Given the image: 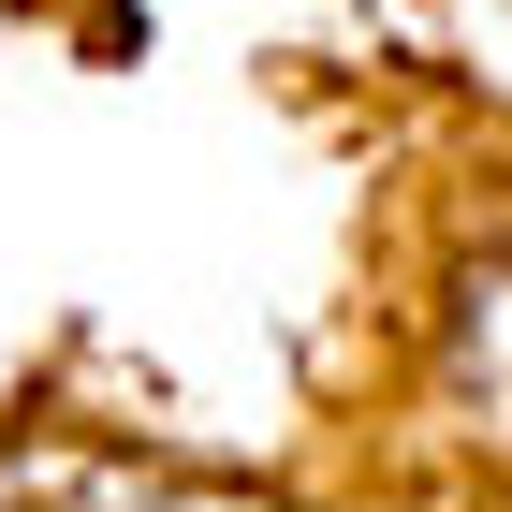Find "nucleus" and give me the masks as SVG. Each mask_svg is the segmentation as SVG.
Instances as JSON below:
<instances>
[{
	"mask_svg": "<svg viewBox=\"0 0 512 512\" xmlns=\"http://www.w3.org/2000/svg\"><path fill=\"white\" fill-rule=\"evenodd\" d=\"M454 410L483 439H512V264L469 278V308H454Z\"/></svg>",
	"mask_w": 512,
	"mask_h": 512,
	"instance_id": "f03ea898",
	"label": "nucleus"
},
{
	"mask_svg": "<svg viewBox=\"0 0 512 512\" xmlns=\"http://www.w3.org/2000/svg\"><path fill=\"white\" fill-rule=\"evenodd\" d=\"M0 512H264L235 483H176V469H118V454H15Z\"/></svg>",
	"mask_w": 512,
	"mask_h": 512,
	"instance_id": "f257e3e1",
	"label": "nucleus"
}]
</instances>
